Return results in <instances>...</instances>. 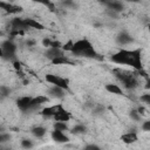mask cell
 <instances>
[{"label":"cell","instance_id":"6da1fadb","mask_svg":"<svg viewBox=\"0 0 150 150\" xmlns=\"http://www.w3.org/2000/svg\"><path fill=\"white\" fill-rule=\"evenodd\" d=\"M111 61L118 64H129L137 70H142V62H141V49L135 50H125L122 49L114 54Z\"/></svg>","mask_w":150,"mask_h":150},{"label":"cell","instance_id":"7a4b0ae2","mask_svg":"<svg viewBox=\"0 0 150 150\" xmlns=\"http://www.w3.org/2000/svg\"><path fill=\"white\" fill-rule=\"evenodd\" d=\"M116 73V76L118 77V80L122 81V83L124 84V87L127 89H131V88H135L137 87V80L135 79V76L129 73V71H125V70H115Z\"/></svg>","mask_w":150,"mask_h":150},{"label":"cell","instance_id":"3957f363","mask_svg":"<svg viewBox=\"0 0 150 150\" xmlns=\"http://www.w3.org/2000/svg\"><path fill=\"white\" fill-rule=\"evenodd\" d=\"M46 81L52 83L53 86H56V87H60L62 89H68V80L66 79H62L57 75H54V74H47L46 75Z\"/></svg>","mask_w":150,"mask_h":150},{"label":"cell","instance_id":"277c9868","mask_svg":"<svg viewBox=\"0 0 150 150\" xmlns=\"http://www.w3.org/2000/svg\"><path fill=\"white\" fill-rule=\"evenodd\" d=\"M89 48H93L91 43L87 40V39H82V40H79L74 43V47H73V50L71 53L76 54V55H82L87 49Z\"/></svg>","mask_w":150,"mask_h":150},{"label":"cell","instance_id":"5b68a950","mask_svg":"<svg viewBox=\"0 0 150 150\" xmlns=\"http://www.w3.org/2000/svg\"><path fill=\"white\" fill-rule=\"evenodd\" d=\"M15 45L7 40V41H4L2 45H1V56L5 57V59H9V57H13L14 56V53H15Z\"/></svg>","mask_w":150,"mask_h":150},{"label":"cell","instance_id":"8992f818","mask_svg":"<svg viewBox=\"0 0 150 150\" xmlns=\"http://www.w3.org/2000/svg\"><path fill=\"white\" fill-rule=\"evenodd\" d=\"M54 118H55V121L56 122H67V121H69V118H70V114L67 111V110H64L63 108H62V105L60 107V109H59V111H57V114L54 116Z\"/></svg>","mask_w":150,"mask_h":150},{"label":"cell","instance_id":"52a82bcc","mask_svg":"<svg viewBox=\"0 0 150 150\" xmlns=\"http://www.w3.org/2000/svg\"><path fill=\"white\" fill-rule=\"evenodd\" d=\"M32 100L33 97L30 96H25V97H21L18 100V107L21 109V110H27V109H30V103H32Z\"/></svg>","mask_w":150,"mask_h":150},{"label":"cell","instance_id":"ba28073f","mask_svg":"<svg viewBox=\"0 0 150 150\" xmlns=\"http://www.w3.org/2000/svg\"><path fill=\"white\" fill-rule=\"evenodd\" d=\"M12 26H13V29H16V30H25V29L29 28V27L26 25L25 19H20V18H15V19H13V21H12Z\"/></svg>","mask_w":150,"mask_h":150},{"label":"cell","instance_id":"9c48e42d","mask_svg":"<svg viewBox=\"0 0 150 150\" xmlns=\"http://www.w3.org/2000/svg\"><path fill=\"white\" fill-rule=\"evenodd\" d=\"M60 107H61V104L53 105V107H47V108L42 109V112H41V114H42L43 116H47V117H54V116L57 114Z\"/></svg>","mask_w":150,"mask_h":150},{"label":"cell","instance_id":"30bf717a","mask_svg":"<svg viewBox=\"0 0 150 150\" xmlns=\"http://www.w3.org/2000/svg\"><path fill=\"white\" fill-rule=\"evenodd\" d=\"M121 141L124 142L125 144H131V143H135L137 141V135L136 132L134 131H130V132H127L124 135L121 136Z\"/></svg>","mask_w":150,"mask_h":150},{"label":"cell","instance_id":"8fae6325","mask_svg":"<svg viewBox=\"0 0 150 150\" xmlns=\"http://www.w3.org/2000/svg\"><path fill=\"white\" fill-rule=\"evenodd\" d=\"M48 101H49V98H48L47 96H42V95H39V96H36V97H33L32 103H30V109L38 108L40 104L46 103V102H48Z\"/></svg>","mask_w":150,"mask_h":150},{"label":"cell","instance_id":"7c38bea8","mask_svg":"<svg viewBox=\"0 0 150 150\" xmlns=\"http://www.w3.org/2000/svg\"><path fill=\"white\" fill-rule=\"evenodd\" d=\"M52 137H53V139H54L55 142H59V143H64V142L68 141V137H67L62 131L55 130V129H54V131L52 132Z\"/></svg>","mask_w":150,"mask_h":150},{"label":"cell","instance_id":"4fadbf2b","mask_svg":"<svg viewBox=\"0 0 150 150\" xmlns=\"http://www.w3.org/2000/svg\"><path fill=\"white\" fill-rule=\"evenodd\" d=\"M47 57H49L50 60H54L59 56H63V52L60 48H49L47 50Z\"/></svg>","mask_w":150,"mask_h":150},{"label":"cell","instance_id":"5bb4252c","mask_svg":"<svg viewBox=\"0 0 150 150\" xmlns=\"http://www.w3.org/2000/svg\"><path fill=\"white\" fill-rule=\"evenodd\" d=\"M0 7H2L4 9H6L7 12L9 13H16V12H20L22 8L21 7H18V6H13L11 4H6L4 1H0Z\"/></svg>","mask_w":150,"mask_h":150},{"label":"cell","instance_id":"9a60e30c","mask_svg":"<svg viewBox=\"0 0 150 150\" xmlns=\"http://www.w3.org/2000/svg\"><path fill=\"white\" fill-rule=\"evenodd\" d=\"M107 5H108V9H111L116 13L123 11V5L118 1H110V2H107Z\"/></svg>","mask_w":150,"mask_h":150},{"label":"cell","instance_id":"2e32d148","mask_svg":"<svg viewBox=\"0 0 150 150\" xmlns=\"http://www.w3.org/2000/svg\"><path fill=\"white\" fill-rule=\"evenodd\" d=\"M25 21H26V25H27L29 28H35V29H39V30H41V29L45 28L42 23L38 22V21L34 20V19H25Z\"/></svg>","mask_w":150,"mask_h":150},{"label":"cell","instance_id":"e0dca14e","mask_svg":"<svg viewBox=\"0 0 150 150\" xmlns=\"http://www.w3.org/2000/svg\"><path fill=\"white\" fill-rule=\"evenodd\" d=\"M105 89H107V91H109V93H111V94H116V95H122V94H123L122 89H121L117 84L109 83V84L105 86Z\"/></svg>","mask_w":150,"mask_h":150},{"label":"cell","instance_id":"ac0fdd59","mask_svg":"<svg viewBox=\"0 0 150 150\" xmlns=\"http://www.w3.org/2000/svg\"><path fill=\"white\" fill-rule=\"evenodd\" d=\"M132 41L131 36L127 33H121L118 36H117V42L121 43V45H127V43H130Z\"/></svg>","mask_w":150,"mask_h":150},{"label":"cell","instance_id":"d6986e66","mask_svg":"<svg viewBox=\"0 0 150 150\" xmlns=\"http://www.w3.org/2000/svg\"><path fill=\"white\" fill-rule=\"evenodd\" d=\"M63 90L64 89H62V88H60V87H56V86H53V88L49 90V93L53 95V96H55V97H63Z\"/></svg>","mask_w":150,"mask_h":150},{"label":"cell","instance_id":"ffe728a7","mask_svg":"<svg viewBox=\"0 0 150 150\" xmlns=\"http://www.w3.org/2000/svg\"><path fill=\"white\" fill-rule=\"evenodd\" d=\"M32 134H33L35 137L40 138V137H42V136L46 134V129H45L43 127H35V128L32 129Z\"/></svg>","mask_w":150,"mask_h":150},{"label":"cell","instance_id":"44dd1931","mask_svg":"<svg viewBox=\"0 0 150 150\" xmlns=\"http://www.w3.org/2000/svg\"><path fill=\"white\" fill-rule=\"evenodd\" d=\"M52 63H53V64H69V63H71V62H70L66 56H59V57L52 60Z\"/></svg>","mask_w":150,"mask_h":150},{"label":"cell","instance_id":"7402d4cb","mask_svg":"<svg viewBox=\"0 0 150 150\" xmlns=\"http://www.w3.org/2000/svg\"><path fill=\"white\" fill-rule=\"evenodd\" d=\"M82 55L86 56V57H91V59H96V57L98 56L97 53L94 50V48H89V49H87Z\"/></svg>","mask_w":150,"mask_h":150},{"label":"cell","instance_id":"603a6c76","mask_svg":"<svg viewBox=\"0 0 150 150\" xmlns=\"http://www.w3.org/2000/svg\"><path fill=\"white\" fill-rule=\"evenodd\" d=\"M54 129H55V130H60V131L67 130V124H66L64 122H55Z\"/></svg>","mask_w":150,"mask_h":150},{"label":"cell","instance_id":"cb8c5ba5","mask_svg":"<svg viewBox=\"0 0 150 150\" xmlns=\"http://www.w3.org/2000/svg\"><path fill=\"white\" fill-rule=\"evenodd\" d=\"M73 47H74V42L71 40H68L63 46H62V49L66 50V52H71L73 50Z\"/></svg>","mask_w":150,"mask_h":150},{"label":"cell","instance_id":"d4e9b609","mask_svg":"<svg viewBox=\"0 0 150 150\" xmlns=\"http://www.w3.org/2000/svg\"><path fill=\"white\" fill-rule=\"evenodd\" d=\"M84 131H86V127L84 125H81V124L74 127L73 130H71V132H74V134H83Z\"/></svg>","mask_w":150,"mask_h":150},{"label":"cell","instance_id":"484cf974","mask_svg":"<svg viewBox=\"0 0 150 150\" xmlns=\"http://www.w3.org/2000/svg\"><path fill=\"white\" fill-rule=\"evenodd\" d=\"M21 146L25 148V149H30L33 146V143L30 139H22L21 141Z\"/></svg>","mask_w":150,"mask_h":150},{"label":"cell","instance_id":"4316f807","mask_svg":"<svg viewBox=\"0 0 150 150\" xmlns=\"http://www.w3.org/2000/svg\"><path fill=\"white\" fill-rule=\"evenodd\" d=\"M130 117H131L132 120H135V121H138V120H139V112H138L137 110H131Z\"/></svg>","mask_w":150,"mask_h":150},{"label":"cell","instance_id":"83f0119b","mask_svg":"<svg viewBox=\"0 0 150 150\" xmlns=\"http://www.w3.org/2000/svg\"><path fill=\"white\" fill-rule=\"evenodd\" d=\"M141 101L144 103H150V94H144L141 96Z\"/></svg>","mask_w":150,"mask_h":150},{"label":"cell","instance_id":"f1b7e54d","mask_svg":"<svg viewBox=\"0 0 150 150\" xmlns=\"http://www.w3.org/2000/svg\"><path fill=\"white\" fill-rule=\"evenodd\" d=\"M142 129L144 131H150V120L149 121H145L143 124H142Z\"/></svg>","mask_w":150,"mask_h":150},{"label":"cell","instance_id":"f546056e","mask_svg":"<svg viewBox=\"0 0 150 150\" xmlns=\"http://www.w3.org/2000/svg\"><path fill=\"white\" fill-rule=\"evenodd\" d=\"M0 89H1V94H2V97L7 96V95L9 94V89H8V88H6V87H4V86H2Z\"/></svg>","mask_w":150,"mask_h":150},{"label":"cell","instance_id":"4dcf8cb0","mask_svg":"<svg viewBox=\"0 0 150 150\" xmlns=\"http://www.w3.org/2000/svg\"><path fill=\"white\" fill-rule=\"evenodd\" d=\"M84 150H100V148L97 145H95V144H89V145H87L84 148Z\"/></svg>","mask_w":150,"mask_h":150},{"label":"cell","instance_id":"1f68e13d","mask_svg":"<svg viewBox=\"0 0 150 150\" xmlns=\"http://www.w3.org/2000/svg\"><path fill=\"white\" fill-rule=\"evenodd\" d=\"M60 47H61V43L59 41H52L50 48H60Z\"/></svg>","mask_w":150,"mask_h":150},{"label":"cell","instance_id":"d6a6232c","mask_svg":"<svg viewBox=\"0 0 150 150\" xmlns=\"http://www.w3.org/2000/svg\"><path fill=\"white\" fill-rule=\"evenodd\" d=\"M42 43H43V46H45V47H50V45H52V41H50L49 39H43Z\"/></svg>","mask_w":150,"mask_h":150},{"label":"cell","instance_id":"836d02e7","mask_svg":"<svg viewBox=\"0 0 150 150\" xmlns=\"http://www.w3.org/2000/svg\"><path fill=\"white\" fill-rule=\"evenodd\" d=\"M107 13H108L111 18H117V13L114 12V11H111V9H107Z\"/></svg>","mask_w":150,"mask_h":150},{"label":"cell","instance_id":"e575fe53","mask_svg":"<svg viewBox=\"0 0 150 150\" xmlns=\"http://www.w3.org/2000/svg\"><path fill=\"white\" fill-rule=\"evenodd\" d=\"M6 139H9V135H5V134H2V135L0 136V141H1V142H5Z\"/></svg>","mask_w":150,"mask_h":150},{"label":"cell","instance_id":"d590c367","mask_svg":"<svg viewBox=\"0 0 150 150\" xmlns=\"http://www.w3.org/2000/svg\"><path fill=\"white\" fill-rule=\"evenodd\" d=\"M13 66H14V68H15L16 70H20V68H21V64H20V62H18V61H15V62L13 63Z\"/></svg>","mask_w":150,"mask_h":150},{"label":"cell","instance_id":"8d00e7d4","mask_svg":"<svg viewBox=\"0 0 150 150\" xmlns=\"http://www.w3.org/2000/svg\"><path fill=\"white\" fill-rule=\"evenodd\" d=\"M137 111H138V112H139V114H144V111H145V109H144V108H143V107H139V108H138V110H137Z\"/></svg>","mask_w":150,"mask_h":150},{"label":"cell","instance_id":"74e56055","mask_svg":"<svg viewBox=\"0 0 150 150\" xmlns=\"http://www.w3.org/2000/svg\"><path fill=\"white\" fill-rule=\"evenodd\" d=\"M63 5H64V6H74V4L70 2V1H66V2H63Z\"/></svg>","mask_w":150,"mask_h":150},{"label":"cell","instance_id":"f35d334b","mask_svg":"<svg viewBox=\"0 0 150 150\" xmlns=\"http://www.w3.org/2000/svg\"><path fill=\"white\" fill-rule=\"evenodd\" d=\"M145 88H146V89H150V79H148L146 84H145Z\"/></svg>","mask_w":150,"mask_h":150},{"label":"cell","instance_id":"ab89813d","mask_svg":"<svg viewBox=\"0 0 150 150\" xmlns=\"http://www.w3.org/2000/svg\"><path fill=\"white\" fill-rule=\"evenodd\" d=\"M27 43H28V45H29V46H33V45H34V41H28V42H27Z\"/></svg>","mask_w":150,"mask_h":150},{"label":"cell","instance_id":"60d3db41","mask_svg":"<svg viewBox=\"0 0 150 150\" xmlns=\"http://www.w3.org/2000/svg\"><path fill=\"white\" fill-rule=\"evenodd\" d=\"M148 29H149V32H150V23L148 25Z\"/></svg>","mask_w":150,"mask_h":150},{"label":"cell","instance_id":"b9f144b4","mask_svg":"<svg viewBox=\"0 0 150 150\" xmlns=\"http://www.w3.org/2000/svg\"><path fill=\"white\" fill-rule=\"evenodd\" d=\"M7 150H9V149H7Z\"/></svg>","mask_w":150,"mask_h":150}]
</instances>
